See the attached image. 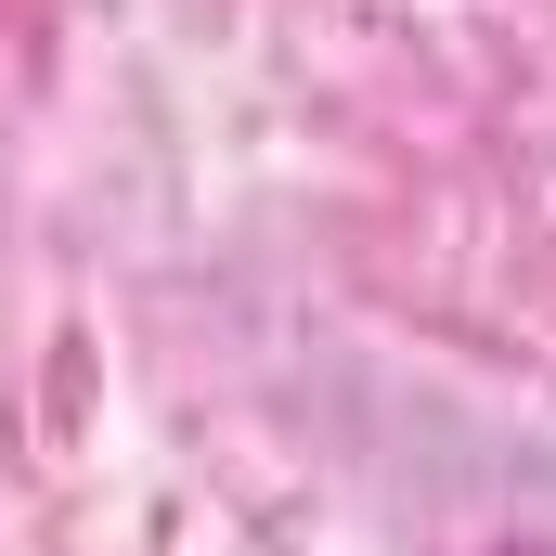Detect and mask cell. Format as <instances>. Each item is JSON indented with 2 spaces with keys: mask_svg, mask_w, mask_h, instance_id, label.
I'll return each instance as SVG.
<instances>
[{
  "mask_svg": "<svg viewBox=\"0 0 556 556\" xmlns=\"http://www.w3.org/2000/svg\"><path fill=\"white\" fill-rule=\"evenodd\" d=\"M466 556H556V544H466Z\"/></svg>",
  "mask_w": 556,
  "mask_h": 556,
  "instance_id": "1",
  "label": "cell"
}]
</instances>
